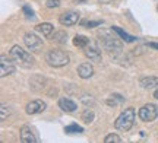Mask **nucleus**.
<instances>
[{
    "instance_id": "nucleus-1",
    "label": "nucleus",
    "mask_w": 158,
    "mask_h": 143,
    "mask_svg": "<svg viewBox=\"0 0 158 143\" xmlns=\"http://www.w3.org/2000/svg\"><path fill=\"white\" fill-rule=\"evenodd\" d=\"M10 57L13 58V62L22 67H32L35 64L34 57L31 56V53L25 51L22 47L13 46L10 48Z\"/></svg>"
},
{
    "instance_id": "nucleus-2",
    "label": "nucleus",
    "mask_w": 158,
    "mask_h": 143,
    "mask_svg": "<svg viewBox=\"0 0 158 143\" xmlns=\"http://www.w3.org/2000/svg\"><path fill=\"white\" fill-rule=\"evenodd\" d=\"M69 54L66 51H63L60 48H54L45 54V62L51 67H63L69 63Z\"/></svg>"
},
{
    "instance_id": "nucleus-3",
    "label": "nucleus",
    "mask_w": 158,
    "mask_h": 143,
    "mask_svg": "<svg viewBox=\"0 0 158 143\" xmlns=\"http://www.w3.org/2000/svg\"><path fill=\"white\" fill-rule=\"evenodd\" d=\"M135 124V109L126 108L114 121V127L120 132H129Z\"/></svg>"
},
{
    "instance_id": "nucleus-4",
    "label": "nucleus",
    "mask_w": 158,
    "mask_h": 143,
    "mask_svg": "<svg viewBox=\"0 0 158 143\" xmlns=\"http://www.w3.org/2000/svg\"><path fill=\"white\" fill-rule=\"evenodd\" d=\"M98 38L101 40L104 48L108 50L110 53L117 54V53L122 51V44H120V41H118L113 34H110L107 31H100V32H98Z\"/></svg>"
},
{
    "instance_id": "nucleus-5",
    "label": "nucleus",
    "mask_w": 158,
    "mask_h": 143,
    "mask_svg": "<svg viewBox=\"0 0 158 143\" xmlns=\"http://www.w3.org/2000/svg\"><path fill=\"white\" fill-rule=\"evenodd\" d=\"M138 115L142 121L145 123H151L158 117V107L155 104H145L143 107L139 108L138 111Z\"/></svg>"
},
{
    "instance_id": "nucleus-6",
    "label": "nucleus",
    "mask_w": 158,
    "mask_h": 143,
    "mask_svg": "<svg viewBox=\"0 0 158 143\" xmlns=\"http://www.w3.org/2000/svg\"><path fill=\"white\" fill-rule=\"evenodd\" d=\"M15 62L12 57H7L6 54H2L0 56V76L2 77H6L15 72Z\"/></svg>"
},
{
    "instance_id": "nucleus-7",
    "label": "nucleus",
    "mask_w": 158,
    "mask_h": 143,
    "mask_svg": "<svg viewBox=\"0 0 158 143\" xmlns=\"http://www.w3.org/2000/svg\"><path fill=\"white\" fill-rule=\"evenodd\" d=\"M23 42H25V46L28 47V50H31V51H37V50H40L43 47L41 38L37 34H34V32H27L23 35Z\"/></svg>"
},
{
    "instance_id": "nucleus-8",
    "label": "nucleus",
    "mask_w": 158,
    "mask_h": 143,
    "mask_svg": "<svg viewBox=\"0 0 158 143\" xmlns=\"http://www.w3.org/2000/svg\"><path fill=\"white\" fill-rule=\"evenodd\" d=\"M84 53L89 60H94V62H100V60H101V50H100L98 44L94 42V41H91L89 44L85 47Z\"/></svg>"
},
{
    "instance_id": "nucleus-9",
    "label": "nucleus",
    "mask_w": 158,
    "mask_h": 143,
    "mask_svg": "<svg viewBox=\"0 0 158 143\" xmlns=\"http://www.w3.org/2000/svg\"><path fill=\"white\" fill-rule=\"evenodd\" d=\"M59 22L62 23L63 26H72L75 23L79 22V13L75 10H68L62 13L60 18H59Z\"/></svg>"
},
{
    "instance_id": "nucleus-10",
    "label": "nucleus",
    "mask_w": 158,
    "mask_h": 143,
    "mask_svg": "<svg viewBox=\"0 0 158 143\" xmlns=\"http://www.w3.org/2000/svg\"><path fill=\"white\" fill-rule=\"evenodd\" d=\"M45 102L43 99H34V101H31V102L27 104V107H25V111H27V114H40V113H43L45 109Z\"/></svg>"
},
{
    "instance_id": "nucleus-11",
    "label": "nucleus",
    "mask_w": 158,
    "mask_h": 143,
    "mask_svg": "<svg viewBox=\"0 0 158 143\" xmlns=\"http://www.w3.org/2000/svg\"><path fill=\"white\" fill-rule=\"evenodd\" d=\"M78 74L81 79H89L94 74V66L91 63H81L78 67Z\"/></svg>"
},
{
    "instance_id": "nucleus-12",
    "label": "nucleus",
    "mask_w": 158,
    "mask_h": 143,
    "mask_svg": "<svg viewBox=\"0 0 158 143\" xmlns=\"http://www.w3.org/2000/svg\"><path fill=\"white\" fill-rule=\"evenodd\" d=\"M59 107L66 113H73V111L78 109V104L72 101V99H69V98H60L59 99Z\"/></svg>"
},
{
    "instance_id": "nucleus-13",
    "label": "nucleus",
    "mask_w": 158,
    "mask_h": 143,
    "mask_svg": "<svg viewBox=\"0 0 158 143\" xmlns=\"http://www.w3.org/2000/svg\"><path fill=\"white\" fill-rule=\"evenodd\" d=\"M21 140L23 143H35L38 142V139L35 137V134L32 133V130L28 126H23L21 129Z\"/></svg>"
},
{
    "instance_id": "nucleus-14",
    "label": "nucleus",
    "mask_w": 158,
    "mask_h": 143,
    "mask_svg": "<svg viewBox=\"0 0 158 143\" xmlns=\"http://www.w3.org/2000/svg\"><path fill=\"white\" fill-rule=\"evenodd\" d=\"M139 85L143 88V89H154V88H158V77L157 76H145L139 80Z\"/></svg>"
},
{
    "instance_id": "nucleus-15",
    "label": "nucleus",
    "mask_w": 158,
    "mask_h": 143,
    "mask_svg": "<svg viewBox=\"0 0 158 143\" xmlns=\"http://www.w3.org/2000/svg\"><path fill=\"white\" fill-rule=\"evenodd\" d=\"M35 31L40 32V34H43V37H51L53 32H54V26L48 22H43L35 26Z\"/></svg>"
},
{
    "instance_id": "nucleus-16",
    "label": "nucleus",
    "mask_w": 158,
    "mask_h": 143,
    "mask_svg": "<svg viewBox=\"0 0 158 143\" xmlns=\"http://www.w3.org/2000/svg\"><path fill=\"white\" fill-rule=\"evenodd\" d=\"M66 40H68V32L66 31H56L51 35V41L56 42V44H64Z\"/></svg>"
},
{
    "instance_id": "nucleus-17",
    "label": "nucleus",
    "mask_w": 158,
    "mask_h": 143,
    "mask_svg": "<svg viewBox=\"0 0 158 143\" xmlns=\"http://www.w3.org/2000/svg\"><path fill=\"white\" fill-rule=\"evenodd\" d=\"M111 29H113L114 32H116V34H117L118 37L122 38V40L126 41V42H135V41H136L135 37H132V35H129V34H126L123 29H120L118 26H111Z\"/></svg>"
},
{
    "instance_id": "nucleus-18",
    "label": "nucleus",
    "mask_w": 158,
    "mask_h": 143,
    "mask_svg": "<svg viewBox=\"0 0 158 143\" xmlns=\"http://www.w3.org/2000/svg\"><path fill=\"white\" fill-rule=\"evenodd\" d=\"M89 42H91V40L88 37H85V35H76L73 38V44H75V47H78V48H85Z\"/></svg>"
},
{
    "instance_id": "nucleus-19",
    "label": "nucleus",
    "mask_w": 158,
    "mask_h": 143,
    "mask_svg": "<svg viewBox=\"0 0 158 143\" xmlns=\"http://www.w3.org/2000/svg\"><path fill=\"white\" fill-rule=\"evenodd\" d=\"M122 102H124V98L122 95H118V93H113L107 99V104L110 107H116V105H118V104H122Z\"/></svg>"
},
{
    "instance_id": "nucleus-20",
    "label": "nucleus",
    "mask_w": 158,
    "mask_h": 143,
    "mask_svg": "<svg viewBox=\"0 0 158 143\" xmlns=\"http://www.w3.org/2000/svg\"><path fill=\"white\" fill-rule=\"evenodd\" d=\"M64 132L68 133V134H78V133H82V132H84V127L78 126L76 123H72V124L66 126Z\"/></svg>"
},
{
    "instance_id": "nucleus-21",
    "label": "nucleus",
    "mask_w": 158,
    "mask_h": 143,
    "mask_svg": "<svg viewBox=\"0 0 158 143\" xmlns=\"http://www.w3.org/2000/svg\"><path fill=\"white\" fill-rule=\"evenodd\" d=\"M94 117H95V114H94L92 109H85L84 113H82V121H84V123L91 124V123L94 121Z\"/></svg>"
},
{
    "instance_id": "nucleus-22",
    "label": "nucleus",
    "mask_w": 158,
    "mask_h": 143,
    "mask_svg": "<svg viewBox=\"0 0 158 143\" xmlns=\"http://www.w3.org/2000/svg\"><path fill=\"white\" fill-rule=\"evenodd\" d=\"M104 142H106V143H122L123 140H122V137H120V136L114 134V133H110V134H107V136H106Z\"/></svg>"
},
{
    "instance_id": "nucleus-23",
    "label": "nucleus",
    "mask_w": 158,
    "mask_h": 143,
    "mask_svg": "<svg viewBox=\"0 0 158 143\" xmlns=\"http://www.w3.org/2000/svg\"><path fill=\"white\" fill-rule=\"evenodd\" d=\"M9 115H10V108H9V107H6V105H2V117H0L2 121H5Z\"/></svg>"
},
{
    "instance_id": "nucleus-24",
    "label": "nucleus",
    "mask_w": 158,
    "mask_h": 143,
    "mask_svg": "<svg viewBox=\"0 0 158 143\" xmlns=\"http://www.w3.org/2000/svg\"><path fill=\"white\" fill-rule=\"evenodd\" d=\"M23 13L28 16V19H34V18H35V13L31 10V9H29L28 6H23Z\"/></svg>"
},
{
    "instance_id": "nucleus-25",
    "label": "nucleus",
    "mask_w": 158,
    "mask_h": 143,
    "mask_svg": "<svg viewBox=\"0 0 158 143\" xmlns=\"http://www.w3.org/2000/svg\"><path fill=\"white\" fill-rule=\"evenodd\" d=\"M59 6H60L59 0H47V7L53 9V7H59Z\"/></svg>"
},
{
    "instance_id": "nucleus-26",
    "label": "nucleus",
    "mask_w": 158,
    "mask_h": 143,
    "mask_svg": "<svg viewBox=\"0 0 158 143\" xmlns=\"http://www.w3.org/2000/svg\"><path fill=\"white\" fill-rule=\"evenodd\" d=\"M85 26H88V28H94V26H98V25H101L102 21H92V22H82Z\"/></svg>"
},
{
    "instance_id": "nucleus-27",
    "label": "nucleus",
    "mask_w": 158,
    "mask_h": 143,
    "mask_svg": "<svg viewBox=\"0 0 158 143\" xmlns=\"http://www.w3.org/2000/svg\"><path fill=\"white\" fill-rule=\"evenodd\" d=\"M148 46L151 47V48H155V50H158V42H149Z\"/></svg>"
},
{
    "instance_id": "nucleus-28",
    "label": "nucleus",
    "mask_w": 158,
    "mask_h": 143,
    "mask_svg": "<svg viewBox=\"0 0 158 143\" xmlns=\"http://www.w3.org/2000/svg\"><path fill=\"white\" fill-rule=\"evenodd\" d=\"M154 98H155V99H158V88L155 89V92H154Z\"/></svg>"
},
{
    "instance_id": "nucleus-29",
    "label": "nucleus",
    "mask_w": 158,
    "mask_h": 143,
    "mask_svg": "<svg viewBox=\"0 0 158 143\" xmlns=\"http://www.w3.org/2000/svg\"><path fill=\"white\" fill-rule=\"evenodd\" d=\"M100 2H102V3H108V2H111V0H100Z\"/></svg>"
}]
</instances>
